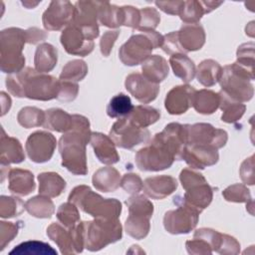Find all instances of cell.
<instances>
[{
  "label": "cell",
  "instance_id": "680465c9",
  "mask_svg": "<svg viewBox=\"0 0 255 255\" xmlns=\"http://www.w3.org/2000/svg\"><path fill=\"white\" fill-rule=\"evenodd\" d=\"M1 108H2V113L1 116H4L10 109L11 107V99L8 95H6V93L1 92Z\"/></svg>",
  "mask_w": 255,
  "mask_h": 255
},
{
  "label": "cell",
  "instance_id": "8992f818",
  "mask_svg": "<svg viewBox=\"0 0 255 255\" xmlns=\"http://www.w3.org/2000/svg\"><path fill=\"white\" fill-rule=\"evenodd\" d=\"M254 74L237 63L222 68L219 83L221 92L236 102H248L252 99L254 90L250 83Z\"/></svg>",
  "mask_w": 255,
  "mask_h": 255
},
{
  "label": "cell",
  "instance_id": "db71d44e",
  "mask_svg": "<svg viewBox=\"0 0 255 255\" xmlns=\"http://www.w3.org/2000/svg\"><path fill=\"white\" fill-rule=\"evenodd\" d=\"M120 35V31H107L104 36L102 37V40L100 42V47H101V52L105 57H108L110 55V52Z\"/></svg>",
  "mask_w": 255,
  "mask_h": 255
},
{
  "label": "cell",
  "instance_id": "3957f363",
  "mask_svg": "<svg viewBox=\"0 0 255 255\" xmlns=\"http://www.w3.org/2000/svg\"><path fill=\"white\" fill-rule=\"evenodd\" d=\"M8 91L18 98L49 101L58 97L60 81L56 78L39 73L30 67L6 78Z\"/></svg>",
  "mask_w": 255,
  "mask_h": 255
},
{
  "label": "cell",
  "instance_id": "9f6ffc18",
  "mask_svg": "<svg viewBox=\"0 0 255 255\" xmlns=\"http://www.w3.org/2000/svg\"><path fill=\"white\" fill-rule=\"evenodd\" d=\"M183 3L184 1H168V2L156 1L155 5L158 6L165 13H168L171 15H179L183 7Z\"/></svg>",
  "mask_w": 255,
  "mask_h": 255
},
{
  "label": "cell",
  "instance_id": "ee69618b",
  "mask_svg": "<svg viewBox=\"0 0 255 255\" xmlns=\"http://www.w3.org/2000/svg\"><path fill=\"white\" fill-rule=\"evenodd\" d=\"M25 209V204L20 198L12 196H1L0 215L1 217H14L22 213Z\"/></svg>",
  "mask_w": 255,
  "mask_h": 255
},
{
  "label": "cell",
  "instance_id": "ffe728a7",
  "mask_svg": "<svg viewBox=\"0 0 255 255\" xmlns=\"http://www.w3.org/2000/svg\"><path fill=\"white\" fill-rule=\"evenodd\" d=\"M181 199L189 206L201 212L212 200V188L203 178L185 188V193Z\"/></svg>",
  "mask_w": 255,
  "mask_h": 255
},
{
  "label": "cell",
  "instance_id": "7402d4cb",
  "mask_svg": "<svg viewBox=\"0 0 255 255\" xmlns=\"http://www.w3.org/2000/svg\"><path fill=\"white\" fill-rule=\"evenodd\" d=\"M177 187V181L169 175H157L148 177L143 182L144 193L153 199H162L171 194Z\"/></svg>",
  "mask_w": 255,
  "mask_h": 255
},
{
  "label": "cell",
  "instance_id": "c3c4849f",
  "mask_svg": "<svg viewBox=\"0 0 255 255\" xmlns=\"http://www.w3.org/2000/svg\"><path fill=\"white\" fill-rule=\"evenodd\" d=\"M121 186L128 193L135 194L143 187V182L140 177L135 173H127L121 180Z\"/></svg>",
  "mask_w": 255,
  "mask_h": 255
},
{
  "label": "cell",
  "instance_id": "7dc6e473",
  "mask_svg": "<svg viewBox=\"0 0 255 255\" xmlns=\"http://www.w3.org/2000/svg\"><path fill=\"white\" fill-rule=\"evenodd\" d=\"M222 195L227 201L232 202H248L252 200L248 188L245 185L238 183L227 187L222 192Z\"/></svg>",
  "mask_w": 255,
  "mask_h": 255
},
{
  "label": "cell",
  "instance_id": "cb8c5ba5",
  "mask_svg": "<svg viewBox=\"0 0 255 255\" xmlns=\"http://www.w3.org/2000/svg\"><path fill=\"white\" fill-rule=\"evenodd\" d=\"M9 190L18 195L25 196L35 189L33 173L29 170L13 168L9 171Z\"/></svg>",
  "mask_w": 255,
  "mask_h": 255
},
{
  "label": "cell",
  "instance_id": "9a60e30c",
  "mask_svg": "<svg viewBox=\"0 0 255 255\" xmlns=\"http://www.w3.org/2000/svg\"><path fill=\"white\" fill-rule=\"evenodd\" d=\"M61 44L67 53L83 57L90 54L94 49V42L72 23L62 32Z\"/></svg>",
  "mask_w": 255,
  "mask_h": 255
},
{
  "label": "cell",
  "instance_id": "d590c367",
  "mask_svg": "<svg viewBox=\"0 0 255 255\" xmlns=\"http://www.w3.org/2000/svg\"><path fill=\"white\" fill-rule=\"evenodd\" d=\"M218 94L220 97L219 107L223 111L221 116L222 121L225 123H234L238 121L245 112V105L232 100L221 91Z\"/></svg>",
  "mask_w": 255,
  "mask_h": 255
},
{
  "label": "cell",
  "instance_id": "ac0fdd59",
  "mask_svg": "<svg viewBox=\"0 0 255 255\" xmlns=\"http://www.w3.org/2000/svg\"><path fill=\"white\" fill-rule=\"evenodd\" d=\"M125 85L126 89L142 104L152 102L159 92L158 84L148 81L142 75L137 73L128 75L126 79Z\"/></svg>",
  "mask_w": 255,
  "mask_h": 255
},
{
  "label": "cell",
  "instance_id": "f1b7e54d",
  "mask_svg": "<svg viewBox=\"0 0 255 255\" xmlns=\"http://www.w3.org/2000/svg\"><path fill=\"white\" fill-rule=\"evenodd\" d=\"M58 52L51 44L43 43L39 45L35 53V70L39 73H48L57 64Z\"/></svg>",
  "mask_w": 255,
  "mask_h": 255
},
{
  "label": "cell",
  "instance_id": "bcb514c9",
  "mask_svg": "<svg viewBox=\"0 0 255 255\" xmlns=\"http://www.w3.org/2000/svg\"><path fill=\"white\" fill-rule=\"evenodd\" d=\"M238 65L254 74V44L248 43L241 45L237 50Z\"/></svg>",
  "mask_w": 255,
  "mask_h": 255
},
{
  "label": "cell",
  "instance_id": "4fadbf2b",
  "mask_svg": "<svg viewBox=\"0 0 255 255\" xmlns=\"http://www.w3.org/2000/svg\"><path fill=\"white\" fill-rule=\"evenodd\" d=\"M55 136L47 131H35L29 135L26 141V151L29 158L37 163L51 159L55 147Z\"/></svg>",
  "mask_w": 255,
  "mask_h": 255
},
{
  "label": "cell",
  "instance_id": "681fc988",
  "mask_svg": "<svg viewBox=\"0 0 255 255\" xmlns=\"http://www.w3.org/2000/svg\"><path fill=\"white\" fill-rule=\"evenodd\" d=\"M78 92L79 87L76 83L60 80V90L57 99L63 102H71L76 99Z\"/></svg>",
  "mask_w": 255,
  "mask_h": 255
},
{
  "label": "cell",
  "instance_id": "52a82bcc",
  "mask_svg": "<svg viewBox=\"0 0 255 255\" xmlns=\"http://www.w3.org/2000/svg\"><path fill=\"white\" fill-rule=\"evenodd\" d=\"M162 41L163 36L155 31L134 34L121 47L120 59L127 66L142 64L150 56L153 49L161 47Z\"/></svg>",
  "mask_w": 255,
  "mask_h": 255
},
{
  "label": "cell",
  "instance_id": "d6986e66",
  "mask_svg": "<svg viewBox=\"0 0 255 255\" xmlns=\"http://www.w3.org/2000/svg\"><path fill=\"white\" fill-rule=\"evenodd\" d=\"M195 90L188 85H181L172 88L166 95L164 106L170 115L185 113L191 106Z\"/></svg>",
  "mask_w": 255,
  "mask_h": 255
},
{
  "label": "cell",
  "instance_id": "ba28073f",
  "mask_svg": "<svg viewBox=\"0 0 255 255\" xmlns=\"http://www.w3.org/2000/svg\"><path fill=\"white\" fill-rule=\"evenodd\" d=\"M85 247L90 251H99L122 238V226L119 219L96 218L84 222Z\"/></svg>",
  "mask_w": 255,
  "mask_h": 255
},
{
  "label": "cell",
  "instance_id": "5b68a950",
  "mask_svg": "<svg viewBox=\"0 0 255 255\" xmlns=\"http://www.w3.org/2000/svg\"><path fill=\"white\" fill-rule=\"evenodd\" d=\"M26 31L19 28L5 29L0 34V64L4 73L15 74L24 69L25 57L22 54Z\"/></svg>",
  "mask_w": 255,
  "mask_h": 255
},
{
  "label": "cell",
  "instance_id": "74e56055",
  "mask_svg": "<svg viewBox=\"0 0 255 255\" xmlns=\"http://www.w3.org/2000/svg\"><path fill=\"white\" fill-rule=\"evenodd\" d=\"M132 109L130 98L125 94H119L110 100L107 106V114L110 118L121 119L128 117Z\"/></svg>",
  "mask_w": 255,
  "mask_h": 255
},
{
  "label": "cell",
  "instance_id": "7bdbcfd3",
  "mask_svg": "<svg viewBox=\"0 0 255 255\" xmlns=\"http://www.w3.org/2000/svg\"><path fill=\"white\" fill-rule=\"evenodd\" d=\"M57 218L67 228L76 226L80 220V215L76 205L73 202L63 203L57 210Z\"/></svg>",
  "mask_w": 255,
  "mask_h": 255
},
{
  "label": "cell",
  "instance_id": "ab89813d",
  "mask_svg": "<svg viewBox=\"0 0 255 255\" xmlns=\"http://www.w3.org/2000/svg\"><path fill=\"white\" fill-rule=\"evenodd\" d=\"M17 120L18 123L26 128H35L43 126L45 121V113L35 107H25L20 110Z\"/></svg>",
  "mask_w": 255,
  "mask_h": 255
},
{
  "label": "cell",
  "instance_id": "b9f144b4",
  "mask_svg": "<svg viewBox=\"0 0 255 255\" xmlns=\"http://www.w3.org/2000/svg\"><path fill=\"white\" fill-rule=\"evenodd\" d=\"M205 13L206 9L202 1H184L179 16L186 24H196Z\"/></svg>",
  "mask_w": 255,
  "mask_h": 255
},
{
  "label": "cell",
  "instance_id": "60d3db41",
  "mask_svg": "<svg viewBox=\"0 0 255 255\" xmlns=\"http://www.w3.org/2000/svg\"><path fill=\"white\" fill-rule=\"evenodd\" d=\"M88 73L87 64L82 60H73L67 63L60 75L61 81L78 82L82 81Z\"/></svg>",
  "mask_w": 255,
  "mask_h": 255
},
{
  "label": "cell",
  "instance_id": "8fae6325",
  "mask_svg": "<svg viewBox=\"0 0 255 255\" xmlns=\"http://www.w3.org/2000/svg\"><path fill=\"white\" fill-rule=\"evenodd\" d=\"M149 135L148 129L136 126L128 117L118 120L110 130V137L115 144L128 149H131L142 142H146Z\"/></svg>",
  "mask_w": 255,
  "mask_h": 255
},
{
  "label": "cell",
  "instance_id": "6da1fadb",
  "mask_svg": "<svg viewBox=\"0 0 255 255\" xmlns=\"http://www.w3.org/2000/svg\"><path fill=\"white\" fill-rule=\"evenodd\" d=\"M186 144V125L171 123L156 133L148 145L135 154L140 170L158 171L171 166L174 160H182Z\"/></svg>",
  "mask_w": 255,
  "mask_h": 255
},
{
  "label": "cell",
  "instance_id": "816d5d0a",
  "mask_svg": "<svg viewBox=\"0 0 255 255\" xmlns=\"http://www.w3.org/2000/svg\"><path fill=\"white\" fill-rule=\"evenodd\" d=\"M185 245L189 254H211L213 252L209 243L202 238L193 237L192 240L186 241Z\"/></svg>",
  "mask_w": 255,
  "mask_h": 255
},
{
  "label": "cell",
  "instance_id": "277c9868",
  "mask_svg": "<svg viewBox=\"0 0 255 255\" xmlns=\"http://www.w3.org/2000/svg\"><path fill=\"white\" fill-rule=\"evenodd\" d=\"M68 199L85 213L95 218L118 219L122 211V203L119 200L115 198H103L86 185L75 187Z\"/></svg>",
  "mask_w": 255,
  "mask_h": 255
},
{
  "label": "cell",
  "instance_id": "d6a6232c",
  "mask_svg": "<svg viewBox=\"0 0 255 255\" xmlns=\"http://www.w3.org/2000/svg\"><path fill=\"white\" fill-rule=\"evenodd\" d=\"M169 64L173 70L174 76L180 78L183 82L188 83L193 80L195 76V66L184 54H173L169 58Z\"/></svg>",
  "mask_w": 255,
  "mask_h": 255
},
{
  "label": "cell",
  "instance_id": "9c48e42d",
  "mask_svg": "<svg viewBox=\"0 0 255 255\" xmlns=\"http://www.w3.org/2000/svg\"><path fill=\"white\" fill-rule=\"evenodd\" d=\"M173 203L177 205V208L167 211L163 218L165 230L171 234L190 232L196 226L200 212L187 205L180 196L174 197Z\"/></svg>",
  "mask_w": 255,
  "mask_h": 255
},
{
  "label": "cell",
  "instance_id": "7a4b0ae2",
  "mask_svg": "<svg viewBox=\"0 0 255 255\" xmlns=\"http://www.w3.org/2000/svg\"><path fill=\"white\" fill-rule=\"evenodd\" d=\"M91 134L88 119L74 115L73 128L60 138L59 150L62 165L73 174L85 175L88 172L86 144L91 140Z\"/></svg>",
  "mask_w": 255,
  "mask_h": 255
},
{
  "label": "cell",
  "instance_id": "f5cc1de1",
  "mask_svg": "<svg viewBox=\"0 0 255 255\" xmlns=\"http://www.w3.org/2000/svg\"><path fill=\"white\" fill-rule=\"evenodd\" d=\"M162 50L167 53L168 55L173 54H183V51L179 45L178 38H177V31L171 32L163 36V41L161 45Z\"/></svg>",
  "mask_w": 255,
  "mask_h": 255
},
{
  "label": "cell",
  "instance_id": "8d00e7d4",
  "mask_svg": "<svg viewBox=\"0 0 255 255\" xmlns=\"http://www.w3.org/2000/svg\"><path fill=\"white\" fill-rule=\"evenodd\" d=\"M128 118L136 126L146 128L154 124L160 118V113L149 106H136L133 107Z\"/></svg>",
  "mask_w": 255,
  "mask_h": 255
},
{
  "label": "cell",
  "instance_id": "2e32d148",
  "mask_svg": "<svg viewBox=\"0 0 255 255\" xmlns=\"http://www.w3.org/2000/svg\"><path fill=\"white\" fill-rule=\"evenodd\" d=\"M218 151L212 145L206 144H185L182 159L191 168L203 169L206 166L215 164L218 161Z\"/></svg>",
  "mask_w": 255,
  "mask_h": 255
},
{
  "label": "cell",
  "instance_id": "e575fe53",
  "mask_svg": "<svg viewBox=\"0 0 255 255\" xmlns=\"http://www.w3.org/2000/svg\"><path fill=\"white\" fill-rule=\"evenodd\" d=\"M25 209L29 214L37 218H50L55 212L53 201L48 196L41 194L27 200Z\"/></svg>",
  "mask_w": 255,
  "mask_h": 255
},
{
  "label": "cell",
  "instance_id": "d4e9b609",
  "mask_svg": "<svg viewBox=\"0 0 255 255\" xmlns=\"http://www.w3.org/2000/svg\"><path fill=\"white\" fill-rule=\"evenodd\" d=\"M43 127L59 132H68L74 127V115H69L61 109L47 110Z\"/></svg>",
  "mask_w": 255,
  "mask_h": 255
},
{
  "label": "cell",
  "instance_id": "f546056e",
  "mask_svg": "<svg viewBox=\"0 0 255 255\" xmlns=\"http://www.w3.org/2000/svg\"><path fill=\"white\" fill-rule=\"evenodd\" d=\"M220 104L219 94H216L210 90L195 91L192 101V107L199 114L210 115L214 113Z\"/></svg>",
  "mask_w": 255,
  "mask_h": 255
},
{
  "label": "cell",
  "instance_id": "e0dca14e",
  "mask_svg": "<svg viewBox=\"0 0 255 255\" xmlns=\"http://www.w3.org/2000/svg\"><path fill=\"white\" fill-rule=\"evenodd\" d=\"M193 237L204 239L209 243L212 251L219 254H237L240 251V244L234 237L210 228L197 229Z\"/></svg>",
  "mask_w": 255,
  "mask_h": 255
},
{
  "label": "cell",
  "instance_id": "7c38bea8",
  "mask_svg": "<svg viewBox=\"0 0 255 255\" xmlns=\"http://www.w3.org/2000/svg\"><path fill=\"white\" fill-rule=\"evenodd\" d=\"M227 141V132L209 124L186 125V144H206L220 148Z\"/></svg>",
  "mask_w": 255,
  "mask_h": 255
},
{
  "label": "cell",
  "instance_id": "f907efd6",
  "mask_svg": "<svg viewBox=\"0 0 255 255\" xmlns=\"http://www.w3.org/2000/svg\"><path fill=\"white\" fill-rule=\"evenodd\" d=\"M19 230L18 224H14L12 222H1L0 225V246L1 250L5 248V246L13 240V238L17 235Z\"/></svg>",
  "mask_w": 255,
  "mask_h": 255
},
{
  "label": "cell",
  "instance_id": "603a6c76",
  "mask_svg": "<svg viewBox=\"0 0 255 255\" xmlns=\"http://www.w3.org/2000/svg\"><path fill=\"white\" fill-rule=\"evenodd\" d=\"M98 159L105 164H114L119 161L120 155L113 139L101 132H92L90 140Z\"/></svg>",
  "mask_w": 255,
  "mask_h": 255
},
{
  "label": "cell",
  "instance_id": "5bb4252c",
  "mask_svg": "<svg viewBox=\"0 0 255 255\" xmlns=\"http://www.w3.org/2000/svg\"><path fill=\"white\" fill-rule=\"evenodd\" d=\"M74 7L68 1H52L43 14V25L47 30H60L71 24Z\"/></svg>",
  "mask_w": 255,
  "mask_h": 255
},
{
  "label": "cell",
  "instance_id": "4dcf8cb0",
  "mask_svg": "<svg viewBox=\"0 0 255 255\" xmlns=\"http://www.w3.org/2000/svg\"><path fill=\"white\" fill-rule=\"evenodd\" d=\"M39 193L48 197L59 196L66 187V181L56 172H43L38 175Z\"/></svg>",
  "mask_w": 255,
  "mask_h": 255
},
{
  "label": "cell",
  "instance_id": "11a10c76",
  "mask_svg": "<svg viewBox=\"0 0 255 255\" xmlns=\"http://www.w3.org/2000/svg\"><path fill=\"white\" fill-rule=\"evenodd\" d=\"M253 155L250 158H247L240 167V175L243 182L246 184H254V161Z\"/></svg>",
  "mask_w": 255,
  "mask_h": 255
},
{
  "label": "cell",
  "instance_id": "1f68e13d",
  "mask_svg": "<svg viewBox=\"0 0 255 255\" xmlns=\"http://www.w3.org/2000/svg\"><path fill=\"white\" fill-rule=\"evenodd\" d=\"M150 216L145 214L129 212V215L125 223L126 232L134 239L144 238L148 234L150 228Z\"/></svg>",
  "mask_w": 255,
  "mask_h": 255
},
{
  "label": "cell",
  "instance_id": "f35d334b",
  "mask_svg": "<svg viewBox=\"0 0 255 255\" xmlns=\"http://www.w3.org/2000/svg\"><path fill=\"white\" fill-rule=\"evenodd\" d=\"M9 254H29V255H57V251L53 249L48 243L36 240L22 242L17 245Z\"/></svg>",
  "mask_w": 255,
  "mask_h": 255
},
{
  "label": "cell",
  "instance_id": "484cf974",
  "mask_svg": "<svg viewBox=\"0 0 255 255\" xmlns=\"http://www.w3.org/2000/svg\"><path fill=\"white\" fill-rule=\"evenodd\" d=\"M142 76L148 81L158 84L162 82L168 75V65L164 58L153 55L149 56L141 66Z\"/></svg>",
  "mask_w": 255,
  "mask_h": 255
},
{
  "label": "cell",
  "instance_id": "836d02e7",
  "mask_svg": "<svg viewBox=\"0 0 255 255\" xmlns=\"http://www.w3.org/2000/svg\"><path fill=\"white\" fill-rule=\"evenodd\" d=\"M195 73L198 82L202 86L211 87L219 81L222 68L217 62L213 60H204L198 65Z\"/></svg>",
  "mask_w": 255,
  "mask_h": 255
},
{
  "label": "cell",
  "instance_id": "83f0119b",
  "mask_svg": "<svg viewBox=\"0 0 255 255\" xmlns=\"http://www.w3.org/2000/svg\"><path fill=\"white\" fill-rule=\"evenodd\" d=\"M120 175V172L114 167H102L94 173L93 184L100 191L111 192L121 185Z\"/></svg>",
  "mask_w": 255,
  "mask_h": 255
},
{
  "label": "cell",
  "instance_id": "44dd1931",
  "mask_svg": "<svg viewBox=\"0 0 255 255\" xmlns=\"http://www.w3.org/2000/svg\"><path fill=\"white\" fill-rule=\"evenodd\" d=\"M177 38L183 54L201 49L205 42V33L199 24H183L177 31Z\"/></svg>",
  "mask_w": 255,
  "mask_h": 255
},
{
  "label": "cell",
  "instance_id": "f6af8a7d",
  "mask_svg": "<svg viewBox=\"0 0 255 255\" xmlns=\"http://www.w3.org/2000/svg\"><path fill=\"white\" fill-rule=\"evenodd\" d=\"M139 14L140 19L136 29L141 32L154 31V29L157 27V24L160 21V17L157 11L153 8L146 7L139 10Z\"/></svg>",
  "mask_w": 255,
  "mask_h": 255
},
{
  "label": "cell",
  "instance_id": "4316f807",
  "mask_svg": "<svg viewBox=\"0 0 255 255\" xmlns=\"http://www.w3.org/2000/svg\"><path fill=\"white\" fill-rule=\"evenodd\" d=\"M1 164L19 163L25 159L22 145L17 138L8 136L2 129L1 135Z\"/></svg>",
  "mask_w": 255,
  "mask_h": 255
},
{
  "label": "cell",
  "instance_id": "30bf717a",
  "mask_svg": "<svg viewBox=\"0 0 255 255\" xmlns=\"http://www.w3.org/2000/svg\"><path fill=\"white\" fill-rule=\"evenodd\" d=\"M47 235L61 250L62 254L81 253L85 247L84 222L65 229L59 223H52L47 228Z\"/></svg>",
  "mask_w": 255,
  "mask_h": 255
},
{
  "label": "cell",
  "instance_id": "6f0895ef",
  "mask_svg": "<svg viewBox=\"0 0 255 255\" xmlns=\"http://www.w3.org/2000/svg\"><path fill=\"white\" fill-rule=\"evenodd\" d=\"M48 34L40 29L37 28H31L26 30V39L27 43L30 44H37L41 41H44L47 38Z\"/></svg>",
  "mask_w": 255,
  "mask_h": 255
}]
</instances>
